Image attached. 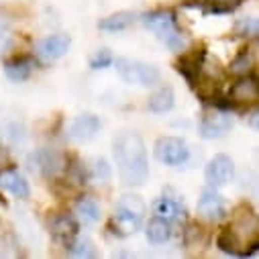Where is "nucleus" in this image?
Listing matches in <instances>:
<instances>
[{
	"label": "nucleus",
	"mask_w": 259,
	"mask_h": 259,
	"mask_svg": "<svg viewBox=\"0 0 259 259\" xmlns=\"http://www.w3.org/2000/svg\"><path fill=\"white\" fill-rule=\"evenodd\" d=\"M217 247L221 249V251H225V253H229V255H241L243 253V243H241V239L237 237V233L231 229V225L229 227H225L219 235H217Z\"/></svg>",
	"instance_id": "18"
},
{
	"label": "nucleus",
	"mask_w": 259,
	"mask_h": 259,
	"mask_svg": "<svg viewBox=\"0 0 259 259\" xmlns=\"http://www.w3.org/2000/svg\"><path fill=\"white\" fill-rule=\"evenodd\" d=\"M233 126V118L223 112V110H212L208 112L202 122H200V135L204 139H214V137H223L229 128Z\"/></svg>",
	"instance_id": "10"
},
{
	"label": "nucleus",
	"mask_w": 259,
	"mask_h": 259,
	"mask_svg": "<svg viewBox=\"0 0 259 259\" xmlns=\"http://www.w3.org/2000/svg\"><path fill=\"white\" fill-rule=\"evenodd\" d=\"M70 255L74 257H96V249L88 239H76V243L70 247Z\"/></svg>",
	"instance_id": "25"
},
{
	"label": "nucleus",
	"mask_w": 259,
	"mask_h": 259,
	"mask_svg": "<svg viewBox=\"0 0 259 259\" xmlns=\"http://www.w3.org/2000/svg\"><path fill=\"white\" fill-rule=\"evenodd\" d=\"M112 61H114V59H112V53H110L108 49H98V51L90 57V68H92V70H104V68L110 66Z\"/></svg>",
	"instance_id": "26"
},
{
	"label": "nucleus",
	"mask_w": 259,
	"mask_h": 259,
	"mask_svg": "<svg viewBox=\"0 0 259 259\" xmlns=\"http://www.w3.org/2000/svg\"><path fill=\"white\" fill-rule=\"evenodd\" d=\"M174 100H176L174 90H171L169 86H163V88H159V90L149 98L147 106H149L151 112H155V114H163V112H167V110L174 108Z\"/></svg>",
	"instance_id": "17"
},
{
	"label": "nucleus",
	"mask_w": 259,
	"mask_h": 259,
	"mask_svg": "<svg viewBox=\"0 0 259 259\" xmlns=\"http://www.w3.org/2000/svg\"><path fill=\"white\" fill-rule=\"evenodd\" d=\"M153 212H155V217L165 219V221L169 223V221H176V219L182 214V206H180L176 200L163 196V198H157V200L153 202Z\"/></svg>",
	"instance_id": "21"
},
{
	"label": "nucleus",
	"mask_w": 259,
	"mask_h": 259,
	"mask_svg": "<svg viewBox=\"0 0 259 259\" xmlns=\"http://www.w3.org/2000/svg\"><path fill=\"white\" fill-rule=\"evenodd\" d=\"M137 21L135 13H128V11H120V13H114L110 17H104L100 23H98V29L102 31H124L128 27H133Z\"/></svg>",
	"instance_id": "16"
},
{
	"label": "nucleus",
	"mask_w": 259,
	"mask_h": 259,
	"mask_svg": "<svg viewBox=\"0 0 259 259\" xmlns=\"http://www.w3.org/2000/svg\"><path fill=\"white\" fill-rule=\"evenodd\" d=\"M251 68H253V57H251V53H247V49L241 51V53L233 59V63H231V72H233V74H239V76L249 74Z\"/></svg>",
	"instance_id": "24"
},
{
	"label": "nucleus",
	"mask_w": 259,
	"mask_h": 259,
	"mask_svg": "<svg viewBox=\"0 0 259 259\" xmlns=\"http://www.w3.org/2000/svg\"><path fill=\"white\" fill-rule=\"evenodd\" d=\"M198 214L206 221H223L227 217V204L214 190H204L198 200Z\"/></svg>",
	"instance_id": "11"
},
{
	"label": "nucleus",
	"mask_w": 259,
	"mask_h": 259,
	"mask_svg": "<svg viewBox=\"0 0 259 259\" xmlns=\"http://www.w3.org/2000/svg\"><path fill=\"white\" fill-rule=\"evenodd\" d=\"M204 57H206V49L204 47H194L186 53H182L176 61V70L178 74H182L192 86H196L200 72L204 68Z\"/></svg>",
	"instance_id": "5"
},
{
	"label": "nucleus",
	"mask_w": 259,
	"mask_h": 259,
	"mask_svg": "<svg viewBox=\"0 0 259 259\" xmlns=\"http://www.w3.org/2000/svg\"><path fill=\"white\" fill-rule=\"evenodd\" d=\"M0 188L11 192L15 198H29V194H31L29 182L19 171H15V169L0 171Z\"/></svg>",
	"instance_id": "15"
},
{
	"label": "nucleus",
	"mask_w": 259,
	"mask_h": 259,
	"mask_svg": "<svg viewBox=\"0 0 259 259\" xmlns=\"http://www.w3.org/2000/svg\"><path fill=\"white\" fill-rule=\"evenodd\" d=\"M235 33L239 35V37H255L257 33H259V25H257V19H253V17H243V19H239L237 23H235Z\"/></svg>",
	"instance_id": "23"
},
{
	"label": "nucleus",
	"mask_w": 259,
	"mask_h": 259,
	"mask_svg": "<svg viewBox=\"0 0 259 259\" xmlns=\"http://www.w3.org/2000/svg\"><path fill=\"white\" fill-rule=\"evenodd\" d=\"M118 208H124L128 212H135V214L143 217L147 206H145V202L141 200V196H137V194H124V196L120 198V202H118Z\"/></svg>",
	"instance_id": "22"
},
{
	"label": "nucleus",
	"mask_w": 259,
	"mask_h": 259,
	"mask_svg": "<svg viewBox=\"0 0 259 259\" xmlns=\"http://www.w3.org/2000/svg\"><path fill=\"white\" fill-rule=\"evenodd\" d=\"M204 176H206V182H208L212 188L225 186V184L231 182L233 176H235V163H233V159H231L229 155L219 153V155H214V157L208 161Z\"/></svg>",
	"instance_id": "6"
},
{
	"label": "nucleus",
	"mask_w": 259,
	"mask_h": 259,
	"mask_svg": "<svg viewBox=\"0 0 259 259\" xmlns=\"http://www.w3.org/2000/svg\"><path fill=\"white\" fill-rule=\"evenodd\" d=\"M35 66H37V61L33 57H29V55H17V57L5 61V74L13 82H25L33 74Z\"/></svg>",
	"instance_id": "13"
},
{
	"label": "nucleus",
	"mask_w": 259,
	"mask_h": 259,
	"mask_svg": "<svg viewBox=\"0 0 259 259\" xmlns=\"http://www.w3.org/2000/svg\"><path fill=\"white\" fill-rule=\"evenodd\" d=\"M114 161L122 184L141 186L149 176L147 149L139 133L124 131L114 139Z\"/></svg>",
	"instance_id": "1"
},
{
	"label": "nucleus",
	"mask_w": 259,
	"mask_h": 259,
	"mask_svg": "<svg viewBox=\"0 0 259 259\" xmlns=\"http://www.w3.org/2000/svg\"><path fill=\"white\" fill-rule=\"evenodd\" d=\"M118 76L126 82V84H137V86H153L159 82L161 74L155 66L151 63H143L137 59H126V57H118L114 61Z\"/></svg>",
	"instance_id": "3"
},
{
	"label": "nucleus",
	"mask_w": 259,
	"mask_h": 259,
	"mask_svg": "<svg viewBox=\"0 0 259 259\" xmlns=\"http://www.w3.org/2000/svg\"><path fill=\"white\" fill-rule=\"evenodd\" d=\"M78 231H80V227H78V223H76V219L72 214H59L51 223V235H53V239L61 247H66V249H70L76 243Z\"/></svg>",
	"instance_id": "8"
},
{
	"label": "nucleus",
	"mask_w": 259,
	"mask_h": 259,
	"mask_svg": "<svg viewBox=\"0 0 259 259\" xmlns=\"http://www.w3.org/2000/svg\"><path fill=\"white\" fill-rule=\"evenodd\" d=\"M76 214L84 221V223H96L100 219V204L90 198V196H84L76 202Z\"/></svg>",
	"instance_id": "20"
},
{
	"label": "nucleus",
	"mask_w": 259,
	"mask_h": 259,
	"mask_svg": "<svg viewBox=\"0 0 259 259\" xmlns=\"http://www.w3.org/2000/svg\"><path fill=\"white\" fill-rule=\"evenodd\" d=\"M233 104H255L259 100V84L253 76H241L229 90Z\"/></svg>",
	"instance_id": "9"
},
{
	"label": "nucleus",
	"mask_w": 259,
	"mask_h": 259,
	"mask_svg": "<svg viewBox=\"0 0 259 259\" xmlns=\"http://www.w3.org/2000/svg\"><path fill=\"white\" fill-rule=\"evenodd\" d=\"M72 45V37L66 35V33H55V35H47L45 39L39 41L37 45V53L39 57L47 59V61H53V59H59L68 53Z\"/></svg>",
	"instance_id": "7"
},
{
	"label": "nucleus",
	"mask_w": 259,
	"mask_h": 259,
	"mask_svg": "<svg viewBox=\"0 0 259 259\" xmlns=\"http://www.w3.org/2000/svg\"><path fill=\"white\" fill-rule=\"evenodd\" d=\"M141 219H143V217H139V214H135V212H128V210H124V208H116L114 217L110 219V229H112V233L118 235V237H128V235H133V233L139 231Z\"/></svg>",
	"instance_id": "12"
},
{
	"label": "nucleus",
	"mask_w": 259,
	"mask_h": 259,
	"mask_svg": "<svg viewBox=\"0 0 259 259\" xmlns=\"http://www.w3.org/2000/svg\"><path fill=\"white\" fill-rule=\"evenodd\" d=\"M190 149L184 139L180 137H161L155 143V157L165 165H182L186 163Z\"/></svg>",
	"instance_id": "4"
},
{
	"label": "nucleus",
	"mask_w": 259,
	"mask_h": 259,
	"mask_svg": "<svg viewBox=\"0 0 259 259\" xmlns=\"http://www.w3.org/2000/svg\"><path fill=\"white\" fill-rule=\"evenodd\" d=\"M100 126L102 124H100V118L98 116H94V114H82V116H78L72 122L70 135L76 141H90V139L96 137V133L100 131Z\"/></svg>",
	"instance_id": "14"
},
{
	"label": "nucleus",
	"mask_w": 259,
	"mask_h": 259,
	"mask_svg": "<svg viewBox=\"0 0 259 259\" xmlns=\"http://www.w3.org/2000/svg\"><path fill=\"white\" fill-rule=\"evenodd\" d=\"M171 237V229H169V223L165 219H159V217H153L147 225V239L155 245H161L165 243L167 239Z\"/></svg>",
	"instance_id": "19"
},
{
	"label": "nucleus",
	"mask_w": 259,
	"mask_h": 259,
	"mask_svg": "<svg viewBox=\"0 0 259 259\" xmlns=\"http://www.w3.org/2000/svg\"><path fill=\"white\" fill-rule=\"evenodd\" d=\"M143 25L153 31L155 35L161 37V41L174 49V51H180L184 47V37L182 33L178 31V25H176V17L171 11H165V9H159V11H151L147 15H143Z\"/></svg>",
	"instance_id": "2"
}]
</instances>
